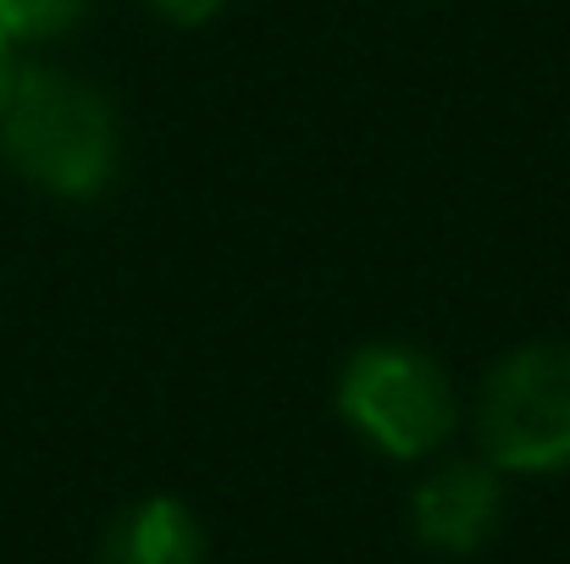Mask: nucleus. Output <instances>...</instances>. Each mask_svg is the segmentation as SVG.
Listing matches in <instances>:
<instances>
[{
  "mask_svg": "<svg viewBox=\"0 0 570 564\" xmlns=\"http://www.w3.org/2000/svg\"><path fill=\"white\" fill-rule=\"evenodd\" d=\"M227 6H233V0H145V11L161 17L167 28H205V22H216Z\"/></svg>",
  "mask_w": 570,
  "mask_h": 564,
  "instance_id": "obj_7",
  "label": "nucleus"
},
{
  "mask_svg": "<svg viewBox=\"0 0 570 564\" xmlns=\"http://www.w3.org/2000/svg\"><path fill=\"white\" fill-rule=\"evenodd\" d=\"M95 0H0V33L11 44H50L67 39Z\"/></svg>",
  "mask_w": 570,
  "mask_h": 564,
  "instance_id": "obj_6",
  "label": "nucleus"
},
{
  "mask_svg": "<svg viewBox=\"0 0 570 564\" xmlns=\"http://www.w3.org/2000/svg\"><path fill=\"white\" fill-rule=\"evenodd\" d=\"M504 526V471L482 454L438 459L410 493V532L432 554H476Z\"/></svg>",
  "mask_w": 570,
  "mask_h": 564,
  "instance_id": "obj_4",
  "label": "nucleus"
},
{
  "mask_svg": "<svg viewBox=\"0 0 570 564\" xmlns=\"http://www.w3.org/2000/svg\"><path fill=\"white\" fill-rule=\"evenodd\" d=\"M0 161L39 194L100 199L122 167L117 106L67 67H17L0 100Z\"/></svg>",
  "mask_w": 570,
  "mask_h": 564,
  "instance_id": "obj_1",
  "label": "nucleus"
},
{
  "mask_svg": "<svg viewBox=\"0 0 570 564\" xmlns=\"http://www.w3.org/2000/svg\"><path fill=\"white\" fill-rule=\"evenodd\" d=\"M17 44L0 33V100H6V89H11V72H17V56H11Z\"/></svg>",
  "mask_w": 570,
  "mask_h": 564,
  "instance_id": "obj_8",
  "label": "nucleus"
},
{
  "mask_svg": "<svg viewBox=\"0 0 570 564\" xmlns=\"http://www.w3.org/2000/svg\"><path fill=\"white\" fill-rule=\"evenodd\" d=\"M205 554L210 543H205L199 515L184 498L150 493L111 515L95 564H205Z\"/></svg>",
  "mask_w": 570,
  "mask_h": 564,
  "instance_id": "obj_5",
  "label": "nucleus"
},
{
  "mask_svg": "<svg viewBox=\"0 0 570 564\" xmlns=\"http://www.w3.org/2000/svg\"><path fill=\"white\" fill-rule=\"evenodd\" d=\"M471 437L504 476L570 471V344L538 338L510 349L476 387Z\"/></svg>",
  "mask_w": 570,
  "mask_h": 564,
  "instance_id": "obj_3",
  "label": "nucleus"
},
{
  "mask_svg": "<svg viewBox=\"0 0 570 564\" xmlns=\"http://www.w3.org/2000/svg\"><path fill=\"white\" fill-rule=\"evenodd\" d=\"M338 415L387 459H432L460 432V387L426 349L377 338L361 344L338 372Z\"/></svg>",
  "mask_w": 570,
  "mask_h": 564,
  "instance_id": "obj_2",
  "label": "nucleus"
}]
</instances>
